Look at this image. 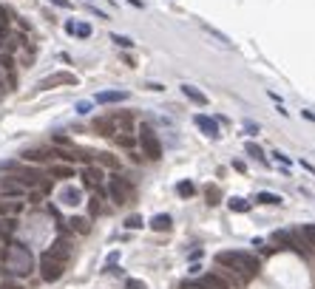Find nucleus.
I'll return each instance as SVG.
<instances>
[{"label": "nucleus", "instance_id": "1", "mask_svg": "<svg viewBox=\"0 0 315 289\" xmlns=\"http://www.w3.org/2000/svg\"><path fill=\"white\" fill-rule=\"evenodd\" d=\"M216 264L233 270L236 275H241L244 281H247V278H253V275H259V270H261V261L256 258L253 252H244V250L219 252V255H216Z\"/></svg>", "mask_w": 315, "mask_h": 289}, {"label": "nucleus", "instance_id": "2", "mask_svg": "<svg viewBox=\"0 0 315 289\" xmlns=\"http://www.w3.org/2000/svg\"><path fill=\"white\" fill-rule=\"evenodd\" d=\"M3 264H6V270L14 272V275H29V272L34 270L31 250L26 244H20V241H12V244L6 247V252H3Z\"/></svg>", "mask_w": 315, "mask_h": 289}, {"label": "nucleus", "instance_id": "3", "mask_svg": "<svg viewBox=\"0 0 315 289\" xmlns=\"http://www.w3.org/2000/svg\"><path fill=\"white\" fill-rule=\"evenodd\" d=\"M139 148H142V153L148 156V159H159L162 156V142L151 125H142V128H139Z\"/></svg>", "mask_w": 315, "mask_h": 289}, {"label": "nucleus", "instance_id": "4", "mask_svg": "<svg viewBox=\"0 0 315 289\" xmlns=\"http://www.w3.org/2000/svg\"><path fill=\"white\" fill-rule=\"evenodd\" d=\"M108 196H111L114 204H125L134 196V185L125 176H111L108 179Z\"/></svg>", "mask_w": 315, "mask_h": 289}, {"label": "nucleus", "instance_id": "5", "mask_svg": "<svg viewBox=\"0 0 315 289\" xmlns=\"http://www.w3.org/2000/svg\"><path fill=\"white\" fill-rule=\"evenodd\" d=\"M62 272H66V264H62V261L51 258L49 252L40 255V278H43V281L54 283V281H60V278H62Z\"/></svg>", "mask_w": 315, "mask_h": 289}, {"label": "nucleus", "instance_id": "6", "mask_svg": "<svg viewBox=\"0 0 315 289\" xmlns=\"http://www.w3.org/2000/svg\"><path fill=\"white\" fill-rule=\"evenodd\" d=\"M57 85H77V77L71 71H57V74H49L46 80H40V88L49 91V88H57Z\"/></svg>", "mask_w": 315, "mask_h": 289}, {"label": "nucleus", "instance_id": "7", "mask_svg": "<svg viewBox=\"0 0 315 289\" xmlns=\"http://www.w3.org/2000/svg\"><path fill=\"white\" fill-rule=\"evenodd\" d=\"M102 182H105V173H102V167H97V165H88L86 170H82V185H86V187H91V190H99V187H102Z\"/></svg>", "mask_w": 315, "mask_h": 289}, {"label": "nucleus", "instance_id": "8", "mask_svg": "<svg viewBox=\"0 0 315 289\" xmlns=\"http://www.w3.org/2000/svg\"><path fill=\"white\" fill-rule=\"evenodd\" d=\"M46 252H49L51 258H57V261H62V264H66V261H68V255H71V247H68V241L57 238V241H54V244H51Z\"/></svg>", "mask_w": 315, "mask_h": 289}, {"label": "nucleus", "instance_id": "9", "mask_svg": "<svg viewBox=\"0 0 315 289\" xmlns=\"http://www.w3.org/2000/svg\"><path fill=\"white\" fill-rule=\"evenodd\" d=\"M94 130H97L99 136H117V125H114L111 114H108V117H99V119H94Z\"/></svg>", "mask_w": 315, "mask_h": 289}, {"label": "nucleus", "instance_id": "10", "mask_svg": "<svg viewBox=\"0 0 315 289\" xmlns=\"http://www.w3.org/2000/svg\"><path fill=\"white\" fill-rule=\"evenodd\" d=\"M276 241H281V247H290L292 252L304 255V244H298V241L292 238V233H287V230H278V233H276Z\"/></svg>", "mask_w": 315, "mask_h": 289}, {"label": "nucleus", "instance_id": "11", "mask_svg": "<svg viewBox=\"0 0 315 289\" xmlns=\"http://www.w3.org/2000/svg\"><path fill=\"white\" fill-rule=\"evenodd\" d=\"M196 286L199 289H230V283L219 275H204L202 281H196Z\"/></svg>", "mask_w": 315, "mask_h": 289}, {"label": "nucleus", "instance_id": "12", "mask_svg": "<svg viewBox=\"0 0 315 289\" xmlns=\"http://www.w3.org/2000/svg\"><path fill=\"white\" fill-rule=\"evenodd\" d=\"M60 202L68 204V207H77L82 202V190L80 187H66V190H60Z\"/></svg>", "mask_w": 315, "mask_h": 289}, {"label": "nucleus", "instance_id": "13", "mask_svg": "<svg viewBox=\"0 0 315 289\" xmlns=\"http://www.w3.org/2000/svg\"><path fill=\"white\" fill-rule=\"evenodd\" d=\"M128 99V91H99L97 102L99 105H111V102H125Z\"/></svg>", "mask_w": 315, "mask_h": 289}, {"label": "nucleus", "instance_id": "14", "mask_svg": "<svg viewBox=\"0 0 315 289\" xmlns=\"http://www.w3.org/2000/svg\"><path fill=\"white\" fill-rule=\"evenodd\" d=\"M193 122H196V125H199V128H202L207 136H213V139L219 136V125H216V119H207V117H202V114H199V117L193 119Z\"/></svg>", "mask_w": 315, "mask_h": 289}, {"label": "nucleus", "instance_id": "15", "mask_svg": "<svg viewBox=\"0 0 315 289\" xmlns=\"http://www.w3.org/2000/svg\"><path fill=\"white\" fill-rule=\"evenodd\" d=\"M182 94H185L187 99H193L196 105H207V94H202L196 85H187V82H185V85H182Z\"/></svg>", "mask_w": 315, "mask_h": 289}, {"label": "nucleus", "instance_id": "16", "mask_svg": "<svg viewBox=\"0 0 315 289\" xmlns=\"http://www.w3.org/2000/svg\"><path fill=\"white\" fill-rule=\"evenodd\" d=\"M0 193L14 198V196H23V187H20L14 179H3V182H0Z\"/></svg>", "mask_w": 315, "mask_h": 289}, {"label": "nucleus", "instance_id": "17", "mask_svg": "<svg viewBox=\"0 0 315 289\" xmlns=\"http://www.w3.org/2000/svg\"><path fill=\"white\" fill-rule=\"evenodd\" d=\"M151 230H156V233H165V230H171V215L167 213H159L151 218Z\"/></svg>", "mask_w": 315, "mask_h": 289}, {"label": "nucleus", "instance_id": "18", "mask_svg": "<svg viewBox=\"0 0 315 289\" xmlns=\"http://www.w3.org/2000/svg\"><path fill=\"white\" fill-rule=\"evenodd\" d=\"M49 173H51L54 179H62V182H66V179L74 176V167H71V165H51Z\"/></svg>", "mask_w": 315, "mask_h": 289}, {"label": "nucleus", "instance_id": "19", "mask_svg": "<svg viewBox=\"0 0 315 289\" xmlns=\"http://www.w3.org/2000/svg\"><path fill=\"white\" fill-rule=\"evenodd\" d=\"M51 156H54V150H26L23 159L26 162H46V159H51Z\"/></svg>", "mask_w": 315, "mask_h": 289}, {"label": "nucleus", "instance_id": "20", "mask_svg": "<svg viewBox=\"0 0 315 289\" xmlns=\"http://www.w3.org/2000/svg\"><path fill=\"white\" fill-rule=\"evenodd\" d=\"M20 210H23L20 202H3V198H0V215H3V218H6V215H17Z\"/></svg>", "mask_w": 315, "mask_h": 289}, {"label": "nucleus", "instance_id": "21", "mask_svg": "<svg viewBox=\"0 0 315 289\" xmlns=\"http://www.w3.org/2000/svg\"><path fill=\"white\" fill-rule=\"evenodd\" d=\"M71 34H77V37H91V26L88 23H68L66 26Z\"/></svg>", "mask_w": 315, "mask_h": 289}, {"label": "nucleus", "instance_id": "22", "mask_svg": "<svg viewBox=\"0 0 315 289\" xmlns=\"http://www.w3.org/2000/svg\"><path fill=\"white\" fill-rule=\"evenodd\" d=\"M68 224H71V230H77V233H82V235H86L88 230H91L88 218H82V215H74V218H68Z\"/></svg>", "mask_w": 315, "mask_h": 289}, {"label": "nucleus", "instance_id": "23", "mask_svg": "<svg viewBox=\"0 0 315 289\" xmlns=\"http://www.w3.org/2000/svg\"><path fill=\"white\" fill-rule=\"evenodd\" d=\"M230 210H233V213H247L250 202H244V198H230Z\"/></svg>", "mask_w": 315, "mask_h": 289}, {"label": "nucleus", "instance_id": "24", "mask_svg": "<svg viewBox=\"0 0 315 289\" xmlns=\"http://www.w3.org/2000/svg\"><path fill=\"white\" fill-rule=\"evenodd\" d=\"M176 193H179V196H193V193H196V187H193V182H179V185H176Z\"/></svg>", "mask_w": 315, "mask_h": 289}, {"label": "nucleus", "instance_id": "25", "mask_svg": "<svg viewBox=\"0 0 315 289\" xmlns=\"http://www.w3.org/2000/svg\"><path fill=\"white\" fill-rule=\"evenodd\" d=\"M256 202H261V204H281V196H276V193H259Z\"/></svg>", "mask_w": 315, "mask_h": 289}, {"label": "nucleus", "instance_id": "26", "mask_svg": "<svg viewBox=\"0 0 315 289\" xmlns=\"http://www.w3.org/2000/svg\"><path fill=\"white\" fill-rule=\"evenodd\" d=\"M114 139H117L119 145H122V148H134V145H136V139H134L131 134H117Z\"/></svg>", "mask_w": 315, "mask_h": 289}, {"label": "nucleus", "instance_id": "27", "mask_svg": "<svg viewBox=\"0 0 315 289\" xmlns=\"http://www.w3.org/2000/svg\"><path fill=\"white\" fill-rule=\"evenodd\" d=\"M142 215H128V218H125V227H128V230H139V227H142Z\"/></svg>", "mask_w": 315, "mask_h": 289}, {"label": "nucleus", "instance_id": "28", "mask_svg": "<svg viewBox=\"0 0 315 289\" xmlns=\"http://www.w3.org/2000/svg\"><path fill=\"white\" fill-rule=\"evenodd\" d=\"M301 233H304V238H307V244L315 250V227H309V224H307V227H301Z\"/></svg>", "mask_w": 315, "mask_h": 289}, {"label": "nucleus", "instance_id": "29", "mask_svg": "<svg viewBox=\"0 0 315 289\" xmlns=\"http://www.w3.org/2000/svg\"><path fill=\"white\" fill-rule=\"evenodd\" d=\"M125 289H148V286H145V281H136V278H128V281H125Z\"/></svg>", "mask_w": 315, "mask_h": 289}, {"label": "nucleus", "instance_id": "30", "mask_svg": "<svg viewBox=\"0 0 315 289\" xmlns=\"http://www.w3.org/2000/svg\"><path fill=\"white\" fill-rule=\"evenodd\" d=\"M114 43H117V46H125V49H131V46H134V40H128V37H119V34H114Z\"/></svg>", "mask_w": 315, "mask_h": 289}, {"label": "nucleus", "instance_id": "31", "mask_svg": "<svg viewBox=\"0 0 315 289\" xmlns=\"http://www.w3.org/2000/svg\"><path fill=\"white\" fill-rule=\"evenodd\" d=\"M247 153H250V156H256V159H264V153L259 150V145H247Z\"/></svg>", "mask_w": 315, "mask_h": 289}, {"label": "nucleus", "instance_id": "32", "mask_svg": "<svg viewBox=\"0 0 315 289\" xmlns=\"http://www.w3.org/2000/svg\"><path fill=\"white\" fill-rule=\"evenodd\" d=\"M99 162H105V165H111V167H117L119 162L114 159V156H108V153H99Z\"/></svg>", "mask_w": 315, "mask_h": 289}, {"label": "nucleus", "instance_id": "33", "mask_svg": "<svg viewBox=\"0 0 315 289\" xmlns=\"http://www.w3.org/2000/svg\"><path fill=\"white\" fill-rule=\"evenodd\" d=\"M207 202H210V204H216V202H219V190H216V187H213V190L207 187Z\"/></svg>", "mask_w": 315, "mask_h": 289}, {"label": "nucleus", "instance_id": "34", "mask_svg": "<svg viewBox=\"0 0 315 289\" xmlns=\"http://www.w3.org/2000/svg\"><path fill=\"white\" fill-rule=\"evenodd\" d=\"M77 111H80V114H88V111H91V105H88V102H80V105H77Z\"/></svg>", "mask_w": 315, "mask_h": 289}, {"label": "nucleus", "instance_id": "35", "mask_svg": "<svg viewBox=\"0 0 315 289\" xmlns=\"http://www.w3.org/2000/svg\"><path fill=\"white\" fill-rule=\"evenodd\" d=\"M3 289H23L20 283H3Z\"/></svg>", "mask_w": 315, "mask_h": 289}]
</instances>
